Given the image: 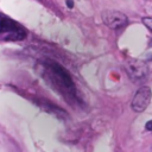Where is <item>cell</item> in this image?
Here are the masks:
<instances>
[{"label":"cell","instance_id":"1","mask_svg":"<svg viewBox=\"0 0 152 152\" xmlns=\"http://www.w3.org/2000/svg\"><path fill=\"white\" fill-rule=\"evenodd\" d=\"M44 68L49 75V78L51 82L57 87V89L66 97L69 99H76V88L75 84L71 80V76L69 72L61 66L58 63L53 61H45L44 62Z\"/></svg>","mask_w":152,"mask_h":152},{"label":"cell","instance_id":"2","mask_svg":"<svg viewBox=\"0 0 152 152\" xmlns=\"http://www.w3.org/2000/svg\"><path fill=\"white\" fill-rule=\"evenodd\" d=\"M26 37L25 28L12 20L10 17L0 13V39L1 40H21Z\"/></svg>","mask_w":152,"mask_h":152},{"label":"cell","instance_id":"3","mask_svg":"<svg viewBox=\"0 0 152 152\" xmlns=\"http://www.w3.org/2000/svg\"><path fill=\"white\" fill-rule=\"evenodd\" d=\"M151 97H152V91H151L150 87H146V86L140 87L137 90V93L132 100V103H131L132 109L137 113L144 112L147 108V106L150 104Z\"/></svg>","mask_w":152,"mask_h":152},{"label":"cell","instance_id":"4","mask_svg":"<svg viewBox=\"0 0 152 152\" xmlns=\"http://www.w3.org/2000/svg\"><path fill=\"white\" fill-rule=\"evenodd\" d=\"M102 20L103 23L112 30H119L122 28L127 25V17L122 12L114 11V10H108L102 13Z\"/></svg>","mask_w":152,"mask_h":152},{"label":"cell","instance_id":"5","mask_svg":"<svg viewBox=\"0 0 152 152\" xmlns=\"http://www.w3.org/2000/svg\"><path fill=\"white\" fill-rule=\"evenodd\" d=\"M126 71L131 78L135 81H140L147 77L148 75V66L145 62L140 59H128L125 64Z\"/></svg>","mask_w":152,"mask_h":152},{"label":"cell","instance_id":"6","mask_svg":"<svg viewBox=\"0 0 152 152\" xmlns=\"http://www.w3.org/2000/svg\"><path fill=\"white\" fill-rule=\"evenodd\" d=\"M142 23H144V25L152 32V18H142Z\"/></svg>","mask_w":152,"mask_h":152},{"label":"cell","instance_id":"7","mask_svg":"<svg viewBox=\"0 0 152 152\" xmlns=\"http://www.w3.org/2000/svg\"><path fill=\"white\" fill-rule=\"evenodd\" d=\"M145 127H146V129H147V131H152V120L147 121V122H146V125H145Z\"/></svg>","mask_w":152,"mask_h":152},{"label":"cell","instance_id":"8","mask_svg":"<svg viewBox=\"0 0 152 152\" xmlns=\"http://www.w3.org/2000/svg\"><path fill=\"white\" fill-rule=\"evenodd\" d=\"M66 4H68V6L70 8H72V0H66Z\"/></svg>","mask_w":152,"mask_h":152}]
</instances>
